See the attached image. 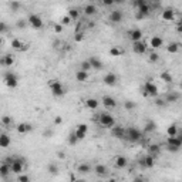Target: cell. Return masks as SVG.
I'll return each instance as SVG.
<instances>
[{
	"label": "cell",
	"instance_id": "6125c7cd",
	"mask_svg": "<svg viewBox=\"0 0 182 182\" xmlns=\"http://www.w3.org/2000/svg\"><path fill=\"white\" fill-rule=\"evenodd\" d=\"M133 182H144V181H142V179L141 178H135V179H134V181Z\"/></svg>",
	"mask_w": 182,
	"mask_h": 182
},
{
	"label": "cell",
	"instance_id": "bcb514c9",
	"mask_svg": "<svg viewBox=\"0 0 182 182\" xmlns=\"http://www.w3.org/2000/svg\"><path fill=\"white\" fill-rule=\"evenodd\" d=\"M148 59H149L151 63H158L159 61V54H158V53H151Z\"/></svg>",
	"mask_w": 182,
	"mask_h": 182
},
{
	"label": "cell",
	"instance_id": "7a4b0ae2",
	"mask_svg": "<svg viewBox=\"0 0 182 182\" xmlns=\"http://www.w3.org/2000/svg\"><path fill=\"white\" fill-rule=\"evenodd\" d=\"M50 91H51V94L54 97H63L65 94V87L63 86L61 81L59 80H53L50 81Z\"/></svg>",
	"mask_w": 182,
	"mask_h": 182
},
{
	"label": "cell",
	"instance_id": "4dcf8cb0",
	"mask_svg": "<svg viewBox=\"0 0 182 182\" xmlns=\"http://www.w3.org/2000/svg\"><path fill=\"white\" fill-rule=\"evenodd\" d=\"M24 44H23V41L22 40H19V39H13L12 40V47L14 50H20V51H23V50H27V49H24Z\"/></svg>",
	"mask_w": 182,
	"mask_h": 182
},
{
	"label": "cell",
	"instance_id": "9a60e30c",
	"mask_svg": "<svg viewBox=\"0 0 182 182\" xmlns=\"http://www.w3.org/2000/svg\"><path fill=\"white\" fill-rule=\"evenodd\" d=\"M128 37L133 40V43L139 41L142 39V30H139V29H133V30L128 31Z\"/></svg>",
	"mask_w": 182,
	"mask_h": 182
},
{
	"label": "cell",
	"instance_id": "5bb4252c",
	"mask_svg": "<svg viewBox=\"0 0 182 182\" xmlns=\"http://www.w3.org/2000/svg\"><path fill=\"white\" fill-rule=\"evenodd\" d=\"M161 19L164 22H174L175 20V12L172 9H165L162 13H161Z\"/></svg>",
	"mask_w": 182,
	"mask_h": 182
},
{
	"label": "cell",
	"instance_id": "44dd1931",
	"mask_svg": "<svg viewBox=\"0 0 182 182\" xmlns=\"http://www.w3.org/2000/svg\"><path fill=\"white\" fill-rule=\"evenodd\" d=\"M168 147H174V148H181L182 141H181V137H168V141H167Z\"/></svg>",
	"mask_w": 182,
	"mask_h": 182
},
{
	"label": "cell",
	"instance_id": "30bf717a",
	"mask_svg": "<svg viewBox=\"0 0 182 182\" xmlns=\"http://www.w3.org/2000/svg\"><path fill=\"white\" fill-rule=\"evenodd\" d=\"M87 61L90 63V65H91V70H97V71H100V70H102L104 68V63L101 61V60L98 59V57H90Z\"/></svg>",
	"mask_w": 182,
	"mask_h": 182
},
{
	"label": "cell",
	"instance_id": "277c9868",
	"mask_svg": "<svg viewBox=\"0 0 182 182\" xmlns=\"http://www.w3.org/2000/svg\"><path fill=\"white\" fill-rule=\"evenodd\" d=\"M158 94H159V91H158L157 84L149 78V80L144 84V96L145 97H158Z\"/></svg>",
	"mask_w": 182,
	"mask_h": 182
},
{
	"label": "cell",
	"instance_id": "ab89813d",
	"mask_svg": "<svg viewBox=\"0 0 182 182\" xmlns=\"http://www.w3.org/2000/svg\"><path fill=\"white\" fill-rule=\"evenodd\" d=\"M121 54H122V50L117 49V47H112V49H110V56H112V57H120Z\"/></svg>",
	"mask_w": 182,
	"mask_h": 182
},
{
	"label": "cell",
	"instance_id": "2e32d148",
	"mask_svg": "<svg viewBox=\"0 0 182 182\" xmlns=\"http://www.w3.org/2000/svg\"><path fill=\"white\" fill-rule=\"evenodd\" d=\"M14 64V56L12 54H6L0 59V65H3V67H12Z\"/></svg>",
	"mask_w": 182,
	"mask_h": 182
},
{
	"label": "cell",
	"instance_id": "680465c9",
	"mask_svg": "<svg viewBox=\"0 0 182 182\" xmlns=\"http://www.w3.org/2000/svg\"><path fill=\"white\" fill-rule=\"evenodd\" d=\"M17 27H19V29L26 27V22H24V20H19V22H17Z\"/></svg>",
	"mask_w": 182,
	"mask_h": 182
},
{
	"label": "cell",
	"instance_id": "52a82bcc",
	"mask_svg": "<svg viewBox=\"0 0 182 182\" xmlns=\"http://www.w3.org/2000/svg\"><path fill=\"white\" fill-rule=\"evenodd\" d=\"M23 171H24V161L22 159L13 161V164L10 165V172L16 174V175H20V174H23Z\"/></svg>",
	"mask_w": 182,
	"mask_h": 182
},
{
	"label": "cell",
	"instance_id": "db71d44e",
	"mask_svg": "<svg viewBox=\"0 0 182 182\" xmlns=\"http://www.w3.org/2000/svg\"><path fill=\"white\" fill-rule=\"evenodd\" d=\"M14 159H16V158H13V157H6V158H4L3 162H4V164H7V165H12L13 161H14Z\"/></svg>",
	"mask_w": 182,
	"mask_h": 182
},
{
	"label": "cell",
	"instance_id": "cb8c5ba5",
	"mask_svg": "<svg viewBox=\"0 0 182 182\" xmlns=\"http://www.w3.org/2000/svg\"><path fill=\"white\" fill-rule=\"evenodd\" d=\"M12 144V138L7 134H0V148H9Z\"/></svg>",
	"mask_w": 182,
	"mask_h": 182
},
{
	"label": "cell",
	"instance_id": "7dc6e473",
	"mask_svg": "<svg viewBox=\"0 0 182 182\" xmlns=\"http://www.w3.org/2000/svg\"><path fill=\"white\" fill-rule=\"evenodd\" d=\"M17 182H30V176L26 175V174H20L19 178H17Z\"/></svg>",
	"mask_w": 182,
	"mask_h": 182
},
{
	"label": "cell",
	"instance_id": "03108f58",
	"mask_svg": "<svg viewBox=\"0 0 182 182\" xmlns=\"http://www.w3.org/2000/svg\"><path fill=\"white\" fill-rule=\"evenodd\" d=\"M108 182H117V181H115V179H110V181H108Z\"/></svg>",
	"mask_w": 182,
	"mask_h": 182
},
{
	"label": "cell",
	"instance_id": "74e56055",
	"mask_svg": "<svg viewBox=\"0 0 182 182\" xmlns=\"http://www.w3.org/2000/svg\"><path fill=\"white\" fill-rule=\"evenodd\" d=\"M148 152H149V155H157V154H159V145H157V144H152V145H149L148 147Z\"/></svg>",
	"mask_w": 182,
	"mask_h": 182
},
{
	"label": "cell",
	"instance_id": "d590c367",
	"mask_svg": "<svg viewBox=\"0 0 182 182\" xmlns=\"http://www.w3.org/2000/svg\"><path fill=\"white\" fill-rule=\"evenodd\" d=\"M159 78L164 81V83H172V80H174L172 74H171L169 71H164L162 74L159 75Z\"/></svg>",
	"mask_w": 182,
	"mask_h": 182
},
{
	"label": "cell",
	"instance_id": "d6986e66",
	"mask_svg": "<svg viewBox=\"0 0 182 182\" xmlns=\"http://www.w3.org/2000/svg\"><path fill=\"white\" fill-rule=\"evenodd\" d=\"M179 98H181V96H179V93H175V91H171V93H168L167 96H165V98H164V101H165V104H172V102H176L179 101Z\"/></svg>",
	"mask_w": 182,
	"mask_h": 182
},
{
	"label": "cell",
	"instance_id": "f907efd6",
	"mask_svg": "<svg viewBox=\"0 0 182 182\" xmlns=\"http://www.w3.org/2000/svg\"><path fill=\"white\" fill-rule=\"evenodd\" d=\"M74 134H75V137H77L78 141H83V139L86 138V135H87V134L81 133V131H78V130H75V131H74Z\"/></svg>",
	"mask_w": 182,
	"mask_h": 182
},
{
	"label": "cell",
	"instance_id": "816d5d0a",
	"mask_svg": "<svg viewBox=\"0 0 182 182\" xmlns=\"http://www.w3.org/2000/svg\"><path fill=\"white\" fill-rule=\"evenodd\" d=\"M147 3H148L147 0H135V2H134V6H135L137 9H139L141 6H144V4H147Z\"/></svg>",
	"mask_w": 182,
	"mask_h": 182
},
{
	"label": "cell",
	"instance_id": "8992f818",
	"mask_svg": "<svg viewBox=\"0 0 182 182\" xmlns=\"http://www.w3.org/2000/svg\"><path fill=\"white\" fill-rule=\"evenodd\" d=\"M3 80H4V84H6L9 88H16V87L19 86V77H17L14 73H12V71H7L6 74H4Z\"/></svg>",
	"mask_w": 182,
	"mask_h": 182
},
{
	"label": "cell",
	"instance_id": "6f0895ef",
	"mask_svg": "<svg viewBox=\"0 0 182 182\" xmlns=\"http://www.w3.org/2000/svg\"><path fill=\"white\" fill-rule=\"evenodd\" d=\"M102 4H104V6H112V4H114V0H104Z\"/></svg>",
	"mask_w": 182,
	"mask_h": 182
},
{
	"label": "cell",
	"instance_id": "9c48e42d",
	"mask_svg": "<svg viewBox=\"0 0 182 182\" xmlns=\"http://www.w3.org/2000/svg\"><path fill=\"white\" fill-rule=\"evenodd\" d=\"M149 14H151V6H149V3H147V4H144V6H141L138 9L135 17L138 20H142V19H145V17H148Z\"/></svg>",
	"mask_w": 182,
	"mask_h": 182
},
{
	"label": "cell",
	"instance_id": "e0dca14e",
	"mask_svg": "<svg viewBox=\"0 0 182 182\" xmlns=\"http://www.w3.org/2000/svg\"><path fill=\"white\" fill-rule=\"evenodd\" d=\"M139 164H141L144 168H152L154 167V164H155V159H154L152 155H145V157L139 161Z\"/></svg>",
	"mask_w": 182,
	"mask_h": 182
},
{
	"label": "cell",
	"instance_id": "60d3db41",
	"mask_svg": "<svg viewBox=\"0 0 182 182\" xmlns=\"http://www.w3.org/2000/svg\"><path fill=\"white\" fill-rule=\"evenodd\" d=\"M67 142H68V145H75V144H77V142H78V139H77V137H75V134H74V133L68 135Z\"/></svg>",
	"mask_w": 182,
	"mask_h": 182
},
{
	"label": "cell",
	"instance_id": "6da1fadb",
	"mask_svg": "<svg viewBox=\"0 0 182 182\" xmlns=\"http://www.w3.org/2000/svg\"><path fill=\"white\" fill-rule=\"evenodd\" d=\"M144 138V134L141 130L135 128V127H130L125 130V139H128L130 142H139Z\"/></svg>",
	"mask_w": 182,
	"mask_h": 182
},
{
	"label": "cell",
	"instance_id": "e7e4bbea",
	"mask_svg": "<svg viewBox=\"0 0 182 182\" xmlns=\"http://www.w3.org/2000/svg\"><path fill=\"white\" fill-rule=\"evenodd\" d=\"M2 44H3V39L0 37V47H2Z\"/></svg>",
	"mask_w": 182,
	"mask_h": 182
},
{
	"label": "cell",
	"instance_id": "e575fe53",
	"mask_svg": "<svg viewBox=\"0 0 182 182\" xmlns=\"http://www.w3.org/2000/svg\"><path fill=\"white\" fill-rule=\"evenodd\" d=\"M0 122H2V125L10 128V127L13 125V118L10 117V115H3V117H2V120H0Z\"/></svg>",
	"mask_w": 182,
	"mask_h": 182
},
{
	"label": "cell",
	"instance_id": "b9f144b4",
	"mask_svg": "<svg viewBox=\"0 0 182 182\" xmlns=\"http://www.w3.org/2000/svg\"><path fill=\"white\" fill-rule=\"evenodd\" d=\"M80 70H81V71H86V73H88V71L91 70V65H90V63L87 61V60H86V61H83V63L80 64Z\"/></svg>",
	"mask_w": 182,
	"mask_h": 182
},
{
	"label": "cell",
	"instance_id": "5b68a950",
	"mask_svg": "<svg viewBox=\"0 0 182 182\" xmlns=\"http://www.w3.org/2000/svg\"><path fill=\"white\" fill-rule=\"evenodd\" d=\"M27 23L34 29V30H40V29H43V26H44L43 19H41L39 14H36V13H31V14L29 16Z\"/></svg>",
	"mask_w": 182,
	"mask_h": 182
},
{
	"label": "cell",
	"instance_id": "3957f363",
	"mask_svg": "<svg viewBox=\"0 0 182 182\" xmlns=\"http://www.w3.org/2000/svg\"><path fill=\"white\" fill-rule=\"evenodd\" d=\"M98 122L102 128H112L115 125V118L108 112H101L98 117Z\"/></svg>",
	"mask_w": 182,
	"mask_h": 182
},
{
	"label": "cell",
	"instance_id": "ba28073f",
	"mask_svg": "<svg viewBox=\"0 0 182 182\" xmlns=\"http://www.w3.org/2000/svg\"><path fill=\"white\" fill-rule=\"evenodd\" d=\"M147 49H148V44L142 40L133 43V51L135 53V54H145V53H147Z\"/></svg>",
	"mask_w": 182,
	"mask_h": 182
},
{
	"label": "cell",
	"instance_id": "be15d7a7",
	"mask_svg": "<svg viewBox=\"0 0 182 182\" xmlns=\"http://www.w3.org/2000/svg\"><path fill=\"white\" fill-rule=\"evenodd\" d=\"M74 182H87V181H84V179H77V181H74Z\"/></svg>",
	"mask_w": 182,
	"mask_h": 182
},
{
	"label": "cell",
	"instance_id": "1f68e13d",
	"mask_svg": "<svg viewBox=\"0 0 182 182\" xmlns=\"http://www.w3.org/2000/svg\"><path fill=\"white\" fill-rule=\"evenodd\" d=\"M167 134H168V137H176L178 135V125L176 124H171L167 128Z\"/></svg>",
	"mask_w": 182,
	"mask_h": 182
},
{
	"label": "cell",
	"instance_id": "c3c4849f",
	"mask_svg": "<svg viewBox=\"0 0 182 182\" xmlns=\"http://www.w3.org/2000/svg\"><path fill=\"white\" fill-rule=\"evenodd\" d=\"M74 40L77 41V43H80V41H83V40H84V33H83V31H77V33H75Z\"/></svg>",
	"mask_w": 182,
	"mask_h": 182
},
{
	"label": "cell",
	"instance_id": "11a10c76",
	"mask_svg": "<svg viewBox=\"0 0 182 182\" xmlns=\"http://www.w3.org/2000/svg\"><path fill=\"white\" fill-rule=\"evenodd\" d=\"M54 31H56V33H61V31H63V26L60 24V23L54 24Z\"/></svg>",
	"mask_w": 182,
	"mask_h": 182
},
{
	"label": "cell",
	"instance_id": "d4e9b609",
	"mask_svg": "<svg viewBox=\"0 0 182 182\" xmlns=\"http://www.w3.org/2000/svg\"><path fill=\"white\" fill-rule=\"evenodd\" d=\"M114 162H115V167L117 168H125L127 165H128V159H127L124 155H118V157H115Z\"/></svg>",
	"mask_w": 182,
	"mask_h": 182
},
{
	"label": "cell",
	"instance_id": "4fadbf2b",
	"mask_svg": "<svg viewBox=\"0 0 182 182\" xmlns=\"http://www.w3.org/2000/svg\"><path fill=\"white\" fill-rule=\"evenodd\" d=\"M102 105L108 110H112V108L117 107V100L111 96H104L102 97Z\"/></svg>",
	"mask_w": 182,
	"mask_h": 182
},
{
	"label": "cell",
	"instance_id": "f5cc1de1",
	"mask_svg": "<svg viewBox=\"0 0 182 182\" xmlns=\"http://www.w3.org/2000/svg\"><path fill=\"white\" fill-rule=\"evenodd\" d=\"M70 23H71V19L68 17V16H64V17L61 19V22H60V24H61V26H67V24H70Z\"/></svg>",
	"mask_w": 182,
	"mask_h": 182
},
{
	"label": "cell",
	"instance_id": "484cf974",
	"mask_svg": "<svg viewBox=\"0 0 182 182\" xmlns=\"http://www.w3.org/2000/svg\"><path fill=\"white\" fill-rule=\"evenodd\" d=\"M91 171H93V167H91L90 164H86V162L80 164V165L77 167V172L78 174H83V175H86V174H90Z\"/></svg>",
	"mask_w": 182,
	"mask_h": 182
},
{
	"label": "cell",
	"instance_id": "9f6ffc18",
	"mask_svg": "<svg viewBox=\"0 0 182 182\" xmlns=\"http://www.w3.org/2000/svg\"><path fill=\"white\" fill-rule=\"evenodd\" d=\"M54 124H56V125H61V124H63V118L60 117V115H59V117H56V118H54Z\"/></svg>",
	"mask_w": 182,
	"mask_h": 182
},
{
	"label": "cell",
	"instance_id": "8fae6325",
	"mask_svg": "<svg viewBox=\"0 0 182 182\" xmlns=\"http://www.w3.org/2000/svg\"><path fill=\"white\" fill-rule=\"evenodd\" d=\"M117 81H118V77L114 73H108V74H105L104 78H102V83H104L105 86H110V87H114L115 84H117Z\"/></svg>",
	"mask_w": 182,
	"mask_h": 182
},
{
	"label": "cell",
	"instance_id": "603a6c76",
	"mask_svg": "<svg viewBox=\"0 0 182 182\" xmlns=\"http://www.w3.org/2000/svg\"><path fill=\"white\" fill-rule=\"evenodd\" d=\"M16 130H17V133L19 134H27V133H30L31 130H33V127L30 125L29 122H22V124H19V125L16 127Z\"/></svg>",
	"mask_w": 182,
	"mask_h": 182
},
{
	"label": "cell",
	"instance_id": "f35d334b",
	"mask_svg": "<svg viewBox=\"0 0 182 182\" xmlns=\"http://www.w3.org/2000/svg\"><path fill=\"white\" fill-rule=\"evenodd\" d=\"M155 128H157V125H155L154 121H148L145 124V131L147 133H152V131H155Z\"/></svg>",
	"mask_w": 182,
	"mask_h": 182
},
{
	"label": "cell",
	"instance_id": "d6a6232c",
	"mask_svg": "<svg viewBox=\"0 0 182 182\" xmlns=\"http://www.w3.org/2000/svg\"><path fill=\"white\" fill-rule=\"evenodd\" d=\"M67 16L71 19V22H73V20H77L78 17H80V10L75 9V7H73V9L68 10V14Z\"/></svg>",
	"mask_w": 182,
	"mask_h": 182
},
{
	"label": "cell",
	"instance_id": "7bdbcfd3",
	"mask_svg": "<svg viewBox=\"0 0 182 182\" xmlns=\"http://www.w3.org/2000/svg\"><path fill=\"white\" fill-rule=\"evenodd\" d=\"M9 7L12 9V12H17L22 7V3H19V2H12V3H9Z\"/></svg>",
	"mask_w": 182,
	"mask_h": 182
},
{
	"label": "cell",
	"instance_id": "ffe728a7",
	"mask_svg": "<svg viewBox=\"0 0 182 182\" xmlns=\"http://www.w3.org/2000/svg\"><path fill=\"white\" fill-rule=\"evenodd\" d=\"M121 20H122V12L121 10H112L111 13H110V22L111 23H121Z\"/></svg>",
	"mask_w": 182,
	"mask_h": 182
},
{
	"label": "cell",
	"instance_id": "003e7915",
	"mask_svg": "<svg viewBox=\"0 0 182 182\" xmlns=\"http://www.w3.org/2000/svg\"><path fill=\"white\" fill-rule=\"evenodd\" d=\"M0 51H2V47H0Z\"/></svg>",
	"mask_w": 182,
	"mask_h": 182
},
{
	"label": "cell",
	"instance_id": "836d02e7",
	"mask_svg": "<svg viewBox=\"0 0 182 182\" xmlns=\"http://www.w3.org/2000/svg\"><path fill=\"white\" fill-rule=\"evenodd\" d=\"M167 50H168V53H171V54H176V53L179 51V43H175V41H172V43L168 44Z\"/></svg>",
	"mask_w": 182,
	"mask_h": 182
},
{
	"label": "cell",
	"instance_id": "83f0119b",
	"mask_svg": "<svg viewBox=\"0 0 182 182\" xmlns=\"http://www.w3.org/2000/svg\"><path fill=\"white\" fill-rule=\"evenodd\" d=\"M88 77H90V74L86 73V71L78 70L77 73H75V80H77L78 83H86V81L88 80Z\"/></svg>",
	"mask_w": 182,
	"mask_h": 182
},
{
	"label": "cell",
	"instance_id": "f546056e",
	"mask_svg": "<svg viewBox=\"0 0 182 182\" xmlns=\"http://www.w3.org/2000/svg\"><path fill=\"white\" fill-rule=\"evenodd\" d=\"M84 14H86V16H94V14H97V6H96V4H93V3L87 4V6L84 7Z\"/></svg>",
	"mask_w": 182,
	"mask_h": 182
},
{
	"label": "cell",
	"instance_id": "f6af8a7d",
	"mask_svg": "<svg viewBox=\"0 0 182 182\" xmlns=\"http://www.w3.org/2000/svg\"><path fill=\"white\" fill-rule=\"evenodd\" d=\"M135 107H137V104L134 101H125L124 102V108H125V110H130L131 111V110H134Z\"/></svg>",
	"mask_w": 182,
	"mask_h": 182
},
{
	"label": "cell",
	"instance_id": "f1b7e54d",
	"mask_svg": "<svg viewBox=\"0 0 182 182\" xmlns=\"http://www.w3.org/2000/svg\"><path fill=\"white\" fill-rule=\"evenodd\" d=\"M10 165H7V164H0V176L2 178H7V176L10 175Z\"/></svg>",
	"mask_w": 182,
	"mask_h": 182
},
{
	"label": "cell",
	"instance_id": "7c38bea8",
	"mask_svg": "<svg viewBox=\"0 0 182 182\" xmlns=\"http://www.w3.org/2000/svg\"><path fill=\"white\" fill-rule=\"evenodd\" d=\"M111 135L114 137V138L124 139L125 138V128H122V127H120V125H114L111 128Z\"/></svg>",
	"mask_w": 182,
	"mask_h": 182
},
{
	"label": "cell",
	"instance_id": "8d00e7d4",
	"mask_svg": "<svg viewBox=\"0 0 182 182\" xmlns=\"http://www.w3.org/2000/svg\"><path fill=\"white\" fill-rule=\"evenodd\" d=\"M47 171H49V174H51V175H59L60 168H59V165H57V164H49Z\"/></svg>",
	"mask_w": 182,
	"mask_h": 182
},
{
	"label": "cell",
	"instance_id": "91938a15",
	"mask_svg": "<svg viewBox=\"0 0 182 182\" xmlns=\"http://www.w3.org/2000/svg\"><path fill=\"white\" fill-rule=\"evenodd\" d=\"M155 104H157L158 107H159V105L162 107V105H165V101H164V100H161V98H158L157 101H155Z\"/></svg>",
	"mask_w": 182,
	"mask_h": 182
},
{
	"label": "cell",
	"instance_id": "ee69618b",
	"mask_svg": "<svg viewBox=\"0 0 182 182\" xmlns=\"http://www.w3.org/2000/svg\"><path fill=\"white\" fill-rule=\"evenodd\" d=\"M75 130H78V131H81V133L87 134V133H88V125H87V124H84V122H81V124H78V125H77V128H75Z\"/></svg>",
	"mask_w": 182,
	"mask_h": 182
},
{
	"label": "cell",
	"instance_id": "4316f807",
	"mask_svg": "<svg viewBox=\"0 0 182 182\" xmlns=\"http://www.w3.org/2000/svg\"><path fill=\"white\" fill-rule=\"evenodd\" d=\"M98 105H100V102L97 98H87L86 100V107L88 108V110H97Z\"/></svg>",
	"mask_w": 182,
	"mask_h": 182
},
{
	"label": "cell",
	"instance_id": "7402d4cb",
	"mask_svg": "<svg viewBox=\"0 0 182 182\" xmlns=\"http://www.w3.org/2000/svg\"><path fill=\"white\" fill-rule=\"evenodd\" d=\"M93 171H94V172H96L98 176H107L108 174H110L108 168L105 167V165H102V164H98V165H96V167L93 168Z\"/></svg>",
	"mask_w": 182,
	"mask_h": 182
},
{
	"label": "cell",
	"instance_id": "681fc988",
	"mask_svg": "<svg viewBox=\"0 0 182 182\" xmlns=\"http://www.w3.org/2000/svg\"><path fill=\"white\" fill-rule=\"evenodd\" d=\"M9 30V26H7L6 22H0V34L6 33V31Z\"/></svg>",
	"mask_w": 182,
	"mask_h": 182
},
{
	"label": "cell",
	"instance_id": "ac0fdd59",
	"mask_svg": "<svg viewBox=\"0 0 182 182\" xmlns=\"http://www.w3.org/2000/svg\"><path fill=\"white\" fill-rule=\"evenodd\" d=\"M149 46H151L152 49H161V47L164 46L162 37H159V36H152V37L149 39Z\"/></svg>",
	"mask_w": 182,
	"mask_h": 182
},
{
	"label": "cell",
	"instance_id": "94428289",
	"mask_svg": "<svg viewBox=\"0 0 182 182\" xmlns=\"http://www.w3.org/2000/svg\"><path fill=\"white\" fill-rule=\"evenodd\" d=\"M168 151H169V152H178L179 149L178 148H174V147H168Z\"/></svg>",
	"mask_w": 182,
	"mask_h": 182
}]
</instances>
